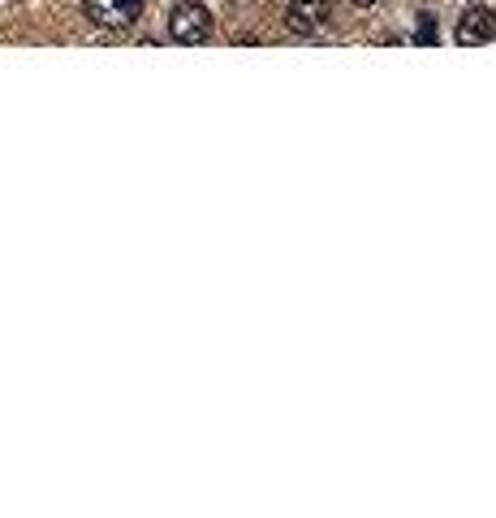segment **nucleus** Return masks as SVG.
Returning <instances> with one entry per match:
<instances>
[{
	"label": "nucleus",
	"instance_id": "f257e3e1",
	"mask_svg": "<svg viewBox=\"0 0 496 518\" xmlns=\"http://www.w3.org/2000/svg\"><path fill=\"white\" fill-rule=\"evenodd\" d=\"M169 35L177 39V44L195 48V44H208L212 39V13L195 5V0H186V5H177L169 13Z\"/></svg>",
	"mask_w": 496,
	"mask_h": 518
},
{
	"label": "nucleus",
	"instance_id": "f03ea898",
	"mask_svg": "<svg viewBox=\"0 0 496 518\" xmlns=\"http://www.w3.org/2000/svg\"><path fill=\"white\" fill-rule=\"evenodd\" d=\"M82 9L104 31H126L143 18V0H82Z\"/></svg>",
	"mask_w": 496,
	"mask_h": 518
},
{
	"label": "nucleus",
	"instance_id": "7ed1b4c3",
	"mask_svg": "<svg viewBox=\"0 0 496 518\" xmlns=\"http://www.w3.org/2000/svg\"><path fill=\"white\" fill-rule=\"evenodd\" d=\"M453 39H458L462 48L492 44V39H496V13H492L488 5H471V9H466L462 18H458V35H453Z\"/></svg>",
	"mask_w": 496,
	"mask_h": 518
},
{
	"label": "nucleus",
	"instance_id": "20e7f679",
	"mask_svg": "<svg viewBox=\"0 0 496 518\" xmlns=\"http://www.w3.org/2000/svg\"><path fill=\"white\" fill-rule=\"evenodd\" d=\"M328 18H333V9H328L324 0H294V5L285 9V26L294 35H315Z\"/></svg>",
	"mask_w": 496,
	"mask_h": 518
},
{
	"label": "nucleus",
	"instance_id": "39448f33",
	"mask_svg": "<svg viewBox=\"0 0 496 518\" xmlns=\"http://www.w3.org/2000/svg\"><path fill=\"white\" fill-rule=\"evenodd\" d=\"M436 39H440V26H436V18H432V13H419V26H415V44L432 48Z\"/></svg>",
	"mask_w": 496,
	"mask_h": 518
},
{
	"label": "nucleus",
	"instance_id": "423d86ee",
	"mask_svg": "<svg viewBox=\"0 0 496 518\" xmlns=\"http://www.w3.org/2000/svg\"><path fill=\"white\" fill-rule=\"evenodd\" d=\"M350 5H380V0H350Z\"/></svg>",
	"mask_w": 496,
	"mask_h": 518
}]
</instances>
